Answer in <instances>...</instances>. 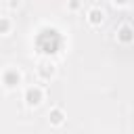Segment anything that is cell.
I'll list each match as a JSON object with an SVG mask.
<instances>
[{"instance_id":"obj_2","label":"cell","mask_w":134,"mask_h":134,"mask_svg":"<svg viewBox=\"0 0 134 134\" xmlns=\"http://www.w3.org/2000/svg\"><path fill=\"white\" fill-rule=\"evenodd\" d=\"M42 100H44V88L42 86H38V84H31V86H27L25 90H23V103L27 105V107H40L42 105Z\"/></svg>"},{"instance_id":"obj_4","label":"cell","mask_w":134,"mask_h":134,"mask_svg":"<svg viewBox=\"0 0 134 134\" xmlns=\"http://www.w3.org/2000/svg\"><path fill=\"white\" fill-rule=\"evenodd\" d=\"M115 40L121 42V44H132V40H134V29H132V25H130L128 21H124V23H119V25L115 27Z\"/></svg>"},{"instance_id":"obj_3","label":"cell","mask_w":134,"mask_h":134,"mask_svg":"<svg viewBox=\"0 0 134 134\" xmlns=\"http://www.w3.org/2000/svg\"><path fill=\"white\" fill-rule=\"evenodd\" d=\"M105 19H107V13H105V8H103L100 4H90V6L86 8V21H88L92 27L103 25Z\"/></svg>"},{"instance_id":"obj_5","label":"cell","mask_w":134,"mask_h":134,"mask_svg":"<svg viewBox=\"0 0 134 134\" xmlns=\"http://www.w3.org/2000/svg\"><path fill=\"white\" fill-rule=\"evenodd\" d=\"M54 73H57V65H54L50 59L42 61V63L36 67V75H38L42 82H48L50 77H54Z\"/></svg>"},{"instance_id":"obj_8","label":"cell","mask_w":134,"mask_h":134,"mask_svg":"<svg viewBox=\"0 0 134 134\" xmlns=\"http://www.w3.org/2000/svg\"><path fill=\"white\" fill-rule=\"evenodd\" d=\"M6 6H8V8H19V6H21V2H19V0L15 2V0H13V2H6Z\"/></svg>"},{"instance_id":"obj_6","label":"cell","mask_w":134,"mask_h":134,"mask_svg":"<svg viewBox=\"0 0 134 134\" xmlns=\"http://www.w3.org/2000/svg\"><path fill=\"white\" fill-rule=\"evenodd\" d=\"M65 121H67V113L61 107H52L48 111V124L52 128H61V126H65Z\"/></svg>"},{"instance_id":"obj_9","label":"cell","mask_w":134,"mask_h":134,"mask_svg":"<svg viewBox=\"0 0 134 134\" xmlns=\"http://www.w3.org/2000/svg\"><path fill=\"white\" fill-rule=\"evenodd\" d=\"M69 8H71V10H77V8H80V2H69Z\"/></svg>"},{"instance_id":"obj_7","label":"cell","mask_w":134,"mask_h":134,"mask_svg":"<svg viewBox=\"0 0 134 134\" xmlns=\"http://www.w3.org/2000/svg\"><path fill=\"white\" fill-rule=\"evenodd\" d=\"M15 27V21L10 15H0V36H8Z\"/></svg>"},{"instance_id":"obj_1","label":"cell","mask_w":134,"mask_h":134,"mask_svg":"<svg viewBox=\"0 0 134 134\" xmlns=\"http://www.w3.org/2000/svg\"><path fill=\"white\" fill-rule=\"evenodd\" d=\"M0 82H2V86L6 90H17L23 84V73L17 67H6L2 71V75H0Z\"/></svg>"}]
</instances>
